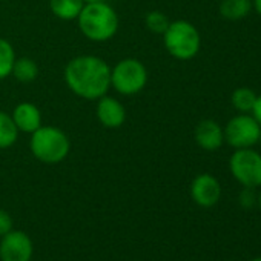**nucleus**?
<instances>
[{
  "label": "nucleus",
  "instance_id": "f257e3e1",
  "mask_svg": "<svg viewBox=\"0 0 261 261\" xmlns=\"http://www.w3.org/2000/svg\"><path fill=\"white\" fill-rule=\"evenodd\" d=\"M63 75L69 91L85 100H98L111 88V66L97 56L71 59Z\"/></svg>",
  "mask_w": 261,
  "mask_h": 261
},
{
  "label": "nucleus",
  "instance_id": "f03ea898",
  "mask_svg": "<svg viewBox=\"0 0 261 261\" xmlns=\"http://www.w3.org/2000/svg\"><path fill=\"white\" fill-rule=\"evenodd\" d=\"M82 34L91 42H108L118 31V16L108 2L85 4L77 17Z\"/></svg>",
  "mask_w": 261,
  "mask_h": 261
},
{
  "label": "nucleus",
  "instance_id": "7ed1b4c3",
  "mask_svg": "<svg viewBox=\"0 0 261 261\" xmlns=\"http://www.w3.org/2000/svg\"><path fill=\"white\" fill-rule=\"evenodd\" d=\"M30 149L39 162L45 165H59L68 157L71 142L60 127L42 124L31 134Z\"/></svg>",
  "mask_w": 261,
  "mask_h": 261
},
{
  "label": "nucleus",
  "instance_id": "20e7f679",
  "mask_svg": "<svg viewBox=\"0 0 261 261\" xmlns=\"http://www.w3.org/2000/svg\"><path fill=\"white\" fill-rule=\"evenodd\" d=\"M166 51L177 60L194 59L201 48V37L195 25L188 20H174L163 33Z\"/></svg>",
  "mask_w": 261,
  "mask_h": 261
},
{
  "label": "nucleus",
  "instance_id": "39448f33",
  "mask_svg": "<svg viewBox=\"0 0 261 261\" xmlns=\"http://www.w3.org/2000/svg\"><path fill=\"white\" fill-rule=\"evenodd\" d=\"M148 69L143 62L127 57L111 68V88L121 95H136L142 92L148 83Z\"/></svg>",
  "mask_w": 261,
  "mask_h": 261
},
{
  "label": "nucleus",
  "instance_id": "423d86ee",
  "mask_svg": "<svg viewBox=\"0 0 261 261\" xmlns=\"http://www.w3.org/2000/svg\"><path fill=\"white\" fill-rule=\"evenodd\" d=\"M224 142L233 149L253 148L261 139V124L252 114H238L223 127Z\"/></svg>",
  "mask_w": 261,
  "mask_h": 261
},
{
  "label": "nucleus",
  "instance_id": "0eeeda50",
  "mask_svg": "<svg viewBox=\"0 0 261 261\" xmlns=\"http://www.w3.org/2000/svg\"><path fill=\"white\" fill-rule=\"evenodd\" d=\"M229 169L241 186L250 189L261 186V154L253 148L235 149L229 160Z\"/></svg>",
  "mask_w": 261,
  "mask_h": 261
},
{
  "label": "nucleus",
  "instance_id": "6e6552de",
  "mask_svg": "<svg viewBox=\"0 0 261 261\" xmlns=\"http://www.w3.org/2000/svg\"><path fill=\"white\" fill-rule=\"evenodd\" d=\"M34 253V246L30 238L22 230L13 229L0 241V261H31Z\"/></svg>",
  "mask_w": 261,
  "mask_h": 261
},
{
  "label": "nucleus",
  "instance_id": "1a4fd4ad",
  "mask_svg": "<svg viewBox=\"0 0 261 261\" xmlns=\"http://www.w3.org/2000/svg\"><path fill=\"white\" fill-rule=\"evenodd\" d=\"M191 197L200 207H212L220 201V181L211 174H200L191 183Z\"/></svg>",
  "mask_w": 261,
  "mask_h": 261
},
{
  "label": "nucleus",
  "instance_id": "9d476101",
  "mask_svg": "<svg viewBox=\"0 0 261 261\" xmlns=\"http://www.w3.org/2000/svg\"><path fill=\"white\" fill-rule=\"evenodd\" d=\"M95 114L98 121L108 129H118L126 120L124 105L109 95H103L97 100Z\"/></svg>",
  "mask_w": 261,
  "mask_h": 261
},
{
  "label": "nucleus",
  "instance_id": "9b49d317",
  "mask_svg": "<svg viewBox=\"0 0 261 261\" xmlns=\"http://www.w3.org/2000/svg\"><path fill=\"white\" fill-rule=\"evenodd\" d=\"M194 139L197 142V145L209 152L218 151L223 143H224V133L223 127L211 118L201 120L194 130Z\"/></svg>",
  "mask_w": 261,
  "mask_h": 261
},
{
  "label": "nucleus",
  "instance_id": "f8f14e48",
  "mask_svg": "<svg viewBox=\"0 0 261 261\" xmlns=\"http://www.w3.org/2000/svg\"><path fill=\"white\" fill-rule=\"evenodd\" d=\"M11 117L19 129V133L33 134L34 130H37L42 126V112L34 103L30 101L19 103L14 108Z\"/></svg>",
  "mask_w": 261,
  "mask_h": 261
},
{
  "label": "nucleus",
  "instance_id": "ddd939ff",
  "mask_svg": "<svg viewBox=\"0 0 261 261\" xmlns=\"http://www.w3.org/2000/svg\"><path fill=\"white\" fill-rule=\"evenodd\" d=\"M83 7H85L83 0H49L51 13L57 19L65 22L77 20Z\"/></svg>",
  "mask_w": 261,
  "mask_h": 261
},
{
  "label": "nucleus",
  "instance_id": "4468645a",
  "mask_svg": "<svg viewBox=\"0 0 261 261\" xmlns=\"http://www.w3.org/2000/svg\"><path fill=\"white\" fill-rule=\"evenodd\" d=\"M252 0H221L220 14L226 20H241L252 11Z\"/></svg>",
  "mask_w": 261,
  "mask_h": 261
},
{
  "label": "nucleus",
  "instance_id": "2eb2a0df",
  "mask_svg": "<svg viewBox=\"0 0 261 261\" xmlns=\"http://www.w3.org/2000/svg\"><path fill=\"white\" fill-rule=\"evenodd\" d=\"M19 139V129L11 114L0 111V149L11 148Z\"/></svg>",
  "mask_w": 261,
  "mask_h": 261
},
{
  "label": "nucleus",
  "instance_id": "dca6fc26",
  "mask_svg": "<svg viewBox=\"0 0 261 261\" xmlns=\"http://www.w3.org/2000/svg\"><path fill=\"white\" fill-rule=\"evenodd\" d=\"M11 75H14V79L19 80L20 83H31L39 75V66L33 59L20 57V59H16Z\"/></svg>",
  "mask_w": 261,
  "mask_h": 261
},
{
  "label": "nucleus",
  "instance_id": "f3484780",
  "mask_svg": "<svg viewBox=\"0 0 261 261\" xmlns=\"http://www.w3.org/2000/svg\"><path fill=\"white\" fill-rule=\"evenodd\" d=\"M255 100H256V94L250 88H247V86L237 88L232 92V97H230L232 106L240 114H250L252 109H253Z\"/></svg>",
  "mask_w": 261,
  "mask_h": 261
},
{
  "label": "nucleus",
  "instance_id": "a211bd4d",
  "mask_svg": "<svg viewBox=\"0 0 261 261\" xmlns=\"http://www.w3.org/2000/svg\"><path fill=\"white\" fill-rule=\"evenodd\" d=\"M16 59L14 46L7 39L0 37V80H5L11 75Z\"/></svg>",
  "mask_w": 261,
  "mask_h": 261
},
{
  "label": "nucleus",
  "instance_id": "6ab92c4d",
  "mask_svg": "<svg viewBox=\"0 0 261 261\" xmlns=\"http://www.w3.org/2000/svg\"><path fill=\"white\" fill-rule=\"evenodd\" d=\"M171 20L168 19V16L162 11H151L145 16V25L146 28L154 33V34H162L168 30Z\"/></svg>",
  "mask_w": 261,
  "mask_h": 261
},
{
  "label": "nucleus",
  "instance_id": "aec40b11",
  "mask_svg": "<svg viewBox=\"0 0 261 261\" xmlns=\"http://www.w3.org/2000/svg\"><path fill=\"white\" fill-rule=\"evenodd\" d=\"M13 229H14V223H13L11 215L5 209H0V237L7 235Z\"/></svg>",
  "mask_w": 261,
  "mask_h": 261
},
{
  "label": "nucleus",
  "instance_id": "412c9836",
  "mask_svg": "<svg viewBox=\"0 0 261 261\" xmlns=\"http://www.w3.org/2000/svg\"><path fill=\"white\" fill-rule=\"evenodd\" d=\"M255 201H256V198H255V195H253V189L244 188V192L240 195V203H241L243 206H246V207H250Z\"/></svg>",
  "mask_w": 261,
  "mask_h": 261
},
{
  "label": "nucleus",
  "instance_id": "4be33fe9",
  "mask_svg": "<svg viewBox=\"0 0 261 261\" xmlns=\"http://www.w3.org/2000/svg\"><path fill=\"white\" fill-rule=\"evenodd\" d=\"M253 115V118L261 124V94L256 95V100H255V105H253V109L250 112Z\"/></svg>",
  "mask_w": 261,
  "mask_h": 261
},
{
  "label": "nucleus",
  "instance_id": "5701e85b",
  "mask_svg": "<svg viewBox=\"0 0 261 261\" xmlns=\"http://www.w3.org/2000/svg\"><path fill=\"white\" fill-rule=\"evenodd\" d=\"M252 5H253L255 11L261 16V0H252Z\"/></svg>",
  "mask_w": 261,
  "mask_h": 261
},
{
  "label": "nucleus",
  "instance_id": "b1692460",
  "mask_svg": "<svg viewBox=\"0 0 261 261\" xmlns=\"http://www.w3.org/2000/svg\"><path fill=\"white\" fill-rule=\"evenodd\" d=\"M85 4H98V2H108V0H83Z\"/></svg>",
  "mask_w": 261,
  "mask_h": 261
},
{
  "label": "nucleus",
  "instance_id": "393cba45",
  "mask_svg": "<svg viewBox=\"0 0 261 261\" xmlns=\"http://www.w3.org/2000/svg\"><path fill=\"white\" fill-rule=\"evenodd\" d=\"M256 204H258V209L261 211V192H259L258 197H256Z\"/></svg>",
  "mask_w": 261,
  "mask_h": 261
},
{
  "label": "nucleus",
  "instance_id": "a878e982",
  "mask_svg": "<svg viewBox=\"0 0 261 261\" xmlns=\"http://www.w3.org/2000/svg\"><path fill=\"white\" fill-rule=\"evenodd\" d=\"M253 261H261V256H259V258H255Z\"/></svg>",
  "mask_w": 261,
  "mask_h": 261
}]
</instances>
